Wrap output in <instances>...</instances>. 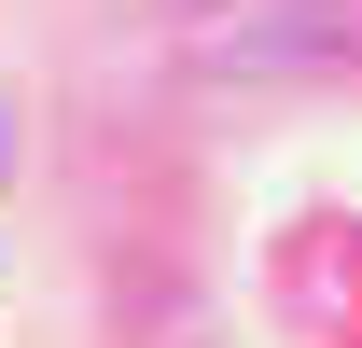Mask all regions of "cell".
Instances as JSON below:
<instances>
[{
	"label": "cell",
	"instance_id": "6da1fadb",
	"mask_svg": "<svg viewBox=\"0 0 362 348\" xmlns=\"http://www.w3.org/2000/svg\"><path fill=\"white\" fill-rule=\"evenodd\" d=\"M209 70H334L349 56V14L334 0H251V28H209Z\"/></svg>",
	"mask_w": 362,
	"mask_h": 348
}]
</instances>
